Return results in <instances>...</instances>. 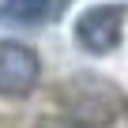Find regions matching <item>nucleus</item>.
Listing matches in <instances>:
<instances>
[{"label": "nucleus", "instance_id": "nucleus-1", "mask_svg": "<svg viewBox=\"0 0 128 128\" xmlns=\"http://www.w3.org/2000/svg\"><path fill=\"white\" fill-rule=\"evenodd\" d=\"M124 34V8L120 4H94L76 23V45L90 56H106L120 45Z\"/></svg>", "mask_w": 128, "mask_h": 128}, {"label": "nucleus", "instance_id": "nucleus-2", "mask_svg": "<svg viewBox=\"0 0 128 128\" xmlns=\"http://www.w3.org/2000/svg\"><path fill=\"white\" fill-rule=\"evenodd\" d=\"M38 53L23 42H0V94L8 98H23L38 87Z\"/></svg>", "mask_w": 128, "mask_h": 128}, {"label": "nucleus", "instance_id": "nucleus-3", "mask_svg": "<svg viewBox=\"0 0 128 128\" xmlns=\"http://www.w3.org/2000/svg\"><path fill=\"white\" fill-rule=\"evenodd\" d=\"M72 109H76L79 117H87V120H90V113H94V120H106V117H113V109H117V94H113V87H109L106 79H87V76H79V79L72 83Z\"/></svg>", "mask_w": 128, "mask_h": 128}, {"label": "nucleus", "instance_id": "nucleus-4", "mask_svg": "<svg viewBox=\"0 0 128 128\" xmlns=\"http://www.w3.org/2000/svg\"><path fill=\"white\" fill-rule=\"evenodd\" d=\"M72 0H0V23L12 26H42L60 19V12Z\"/></svg>", "mask_w": 128, "mask_h": 128}]
</instances>
